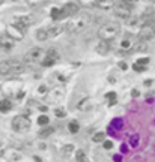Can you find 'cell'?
Wrapping results in <instances>:
<instances>
[{
    "label": "cell",
    "instance_id": "6da1fadb",
    "mask_svg": "<svg viewBox=\"0 0 155 162\" xmlns=\"http://www.w3.org/2000/svg\"><path fill=\"white\" fill-rule=\"evenodd\" d=\"M24 71H26V66L18 60H2L0 62V75H5V77L20 75Z\"/></svg>",
    "mask_w": 155,
    "mask_h": 162
},
{
    "label": "cell",
    "instance_id": "7a4b0ae2",
    "mask_svg": "<svg viewBox=\"0 0 155 162\" xmlns=\"http://www.w3.org/2000/svg\"><path fill=\"white\" fill-rule=\"evenodd\" d=\"M120 33V24L116 23V21H110V23H106L99 30H98V36L99 39L103 41H113L116 39Z\"/></svg>",
    "mask_w": 155,
    "mask_h": 162
},
{
    "label": "cell",
    "instance_id": "3957f363",
    "mask_svg": "<svg viewBox=\"0 0 155 162\" xmlns=\"http://www.w3.org/2000/svg\"><path fill=\"white\" fill-rule=\"evenodd\" d=\"M89 20H90V17L87 14H77L75 17H72L71 21H68L66 30L69 33H78V32H82V30H84L87 27Z\"/></svg>",
    "mask_w": 155,
    "mask_h": 162
},
{
    "label": "cell",
    "instance_id": "277c9868",
    "mask_svg": "<svg viewBox=\"0 0 155 162\" xmlns=\"http://www.w3.org/2000/svg\"><path fill=\"white\" fill-rule=\"evenodd\" d=\"M42 59H44V51H42V48L36 47V48L29 50V51L24 54V63H27V65H36V63L42 62Z\"/></svg>",
    "mask_w": 155,
    "mask_h": 162
},
{
    "label": "cell",
    "instance_id": "5b68a950",
    "mask_svg": "<svg viewBox=\"0 0 155 162\" xmlns=\"http://www.w3.org/2000/svg\"><path fill=\"white\" fill-rule=\"evenodd\" d=\"M30 119L29 117H24V116H15L12 119V128L14 131L17 132H24L27 129H30Z\"/></svg>",
    "mask_w": 155,
    "mask_h": 162
},
{
    "label": "cell",
    "instance_id": "8992f818",
    "mask_svg": "<svg viewBox=\"0 0 155 162\" xmlns=\"http://www.w3.org/2000/svg\"><path fill=\"white\" fill-rule=\"evenodd\" d=\"M113 12L118 18H122V20H128L131 17V5H127L124 2H120L119 5H115L113 8Z\"/></svg>",
    "mask_w": 155,
    "mask_h": 162
},
{
    "label": "cell",
    "instance_id": "52a82bcc",
    "mask_svg": "<svg viewBox=\"0 0 155 162\" xmlns=\"http://www.w3.org/2000/svg\"><path fill=\"white\" fill-rule=\"evenodd\" d=\"M155 36V23H145L139 32L140 41H149Z\"/></svg>",
    "mask_w": 155,
    "mask_h": 162
},
{
    "label": "cell",
    "instance_id": "ba28073f",
    "mask_svg": "<svg viewBox=\"0 0 155 162\" xmlns=\"http://www.w3.org/2000/svg\"><path fill=\"white\" fill-rule=\"evenodd\" d=\"M14 24H15L21 32H26V30L29 29V26L32 24V18H30V17H26V15H23V17H17V18L14 20Z\"/></svg>",
    "mask_w": 155,
    "mask_h": 162
},
{
    "label": "cell",
    "instance_id": "9c48e42d",
    "mask_svg": "<svg viewBox=\"0 0 155 162\" xmlns=\"http://www.w3.org/2000/svg\"><path fill=\"white\" fill-rule=\"evenodd\" d=\"M6 33L11 36L12 39H15V41H21L24 38V32H21L15 24H9V26L6 27Z\"/></svg>",
    "mask_w": 155,
    "mask_h": 162
},
{
    "label": "cell",
    "instance_id": "30bf717a",
    "mask_svg": "<svg viewBox=\"0 0 155 162\" xmlns=\"http://www.w3.org/2000/svg\"><path fill=\"white\" fill-rule=\"evenodd\" d=\"M57 59H59V54H57L54 50H48L47 56L42 59L41 65H42V66H53V65L57 62Z\"/></svg>",
    "mask_w": 155,
    "mask_h": 162
},
{
    "label": "cell",
    "instance_id": "8fae6325",
    "mask_svg": "<svg viewBox=\"0 0 155 162\" xmlns=\"http://www.w3.org/2000/svg\"><path fill=\"white\" fill-rule=\"evenodd\" d=\"M14 44H15V39H12L6 32L5 33H0V48L11 50V48H14Z\"/></svg>",
    "mask_w": 155,
    "mask_h": 162
},
{
    "label": "cell",
    "instance_id": "7c38bea8",
    "mask_svg": "<svg viewBox=\"0 0 155 162\" xmlns=\"http://www.w3.org/2000/svg\"><path fill=\"white\" fill-rule=\"evenodd\" d=\"M62 9H63L66 17H75V15L78 14V11H80V6H78L77 3H72L71 2V3H66Z\"/></svg>",
    "mask_w": 155,
    "mask_h": 162
},
{
    "label": "cell",
    "instance_id": "4fadbf2b",
    "mask_svg": "<svg viewBox=\"0 0 155 162\" xmlns=\"http://www.w3.org/2000/svg\"><path fill=\"white\" fill-rule=\"evenodd\" d=\"M110 48H111V42H110V41H103V39H99V42H98V45H96V53L101 54V56H106L108 51H110Z\"/></svg>",
    "mask_w": 155,
    "mask_h": 162
},
{
    "label": "cell",
    "instance_id": "5bb4252c",
    "mask_svg": "<svg viewBox=\"0 0 155 162\" xmlns=\"http://www.w3.org/2000/svg\"><path fill=\"white\" fill-rule=\"evenodd\" d=\"M95 6L99 8V9L108 11V9H113V8H115V2H113V0H96Z\"/></svg>",
    "mask_w": 155,
    "mask_h": 162
},
{
    "label": "cell",
    "instance_id": "9a60e30c",
    "mask_svg": "<svg viewBox=\"0 0 155 162\" xmlns=\"http://www.w3.org/2000/svg\"><path fill=\"white\" fill-rule=\"evenodd\" d=\"M66 15H65V12L63 9H59V8H53L51 9V18L54 20V21H59L62 18H65Z\"/></svg>",
    "mask_w": 155,
    "mask_h": 162
},
{
    "label": "cell",
    "instance_id": "2e32d148",
    "mask_svg": "<svg viewBox=\"0 0 155 162\" xmlns=\"http://www.w3.org/2000/svg\"><path fill=\"white\" fill-rule=\"evenodd\" d=\"M36 39L38 41H47L48 38H50V33H48V29H39V30H36Z\"/></svg>",
    "mask_w": 155,
    "mask_h": 162
},
{
    "label": "cell",
    "instance_id": "e0dca14e",
    "mask_svg": "<svg viewBox=\"0 0 155 162\" xmlns=\"http://www.w3.org/2000/svg\"><path fill=\"white\" fill-rule=\"evenodd\" d=\"M12 110V102L9 99H2L0 101V111L2 113H8Z\"/></svg>",
    "mask_w": 155,
    "mask_h": 162
},
{
    "label": "cell",
    "instance_id": "ac0fdd59",
    "mask_svg": "<svg viewBox=\"0 0 155 162\" xmlns=\"http://www.w3.org/2000/svg\"><path fill=\"white\" fill-rule=\"evenodd\" d=\"M122 126H124V122L120 120V119H115L111 123H110V129H116V131H119V129H122Z\"/></svg>",
    "mask_w": 155,
    "mask_h": 162
},
{
    "label": "cell",
    "instance_id": "d6986e66",
    "mask_svg": "<svg viewBox=\"0 0 155 162\" xmlns=\"http://www.w3.org/2000/svg\"><path fill=\"white\" fill-rule=\"evenodd\" d=\"M62 30H63L62 26H53V27L48 29V33H50V36H56V35H59Z\"/></svg>",
    "mask_w": 155,
    "mask_h": 162
},
{
    "label": "cell",
    "instance_id": "ffe728a7",
    "mask_svg": "<svg viewBox=\"0 0 155 162\" xmlns=\"http://www.w3.org/2000/svg\"><path fill=\"white\" fill-rule=\"evenodd\" d=\"M68 129H69V132H71V134H77V132L80 131V125H78L77 122H69Z\"/></svg>",
    "mask_w": 155,
    "mask_h": 162
},
{
    "label": "cell",
    "instance_id": "44dd1931",
    "mask_svg": "<svg viewBox=\"0 0 155 162\" xmlns=\"http://www.w3.org/2000/svg\"><path fill=\"white\" fill-rule=\"evenodd\" d=\"M120 48H122V50H131L132 42L130 41V39H124V41L120 42Z\"/></svg>",
    "mask_w": 155,
    "mask_h": 162
},
{
    "label": "cell",
    "instance_id": "7402d4cb",
    "mask_svg": "<svg viewBox=\"0 0 155 162\" xmlns=\"http://www.w3.org/2000/svg\"><path fill=\"white\" fill-rule=\"evenodd\" d=\"M75 159L78 162H87L86 156H84V152L83 150H77L75 152Z\"/></svg>",
    "mask_w": 155,
    "mask_h": 162
},
{
    "label": "cell",
    "instance_id": "603a6c76",
    "mask_svg": "<svg viewBox=\"0 0 155 162\" xmlns=\"http://www.w3.org/2000/svg\"><path fill=\"white\" fill-rule=\"evenodd\" d=\"M92 140H94L95 143H101V141H104V140H106V134H104V132H96Z\"/></svg>",
    "mask_w": 155,
    "mask_h": 162
},
{
    "label": "cell",
    "instance_id": "cb8c5ba5",
    "mask_svg": "<svg viewBox=\"0 0 155 162\" xmlns=\"http://www.w3.org/2000/svg\"><path fill=\"white\" fill-rule=\"evenodd\" d=\"M139 140H140V137H139V134L132 135L131 138H130V144H131L132 147H137V146H139Z\"/></svg>",
    "mask_w": 155,
    "mask_h": 162
},
{
    "label": "cell",
    "instance_id": "d4e9b609",
    "mask_svg": "<svg viewBox=\"0 0 155 162\" xmlns=\"http://www.w3.org/2000/svg\"><path fill=\"white\" fill-rule=\"evenodd\" d=\"M53 131H54L53 128H45L44 131H41V132H39V137H42V138H44V137H48L50 134H53Z\"/></svg>",
    "mask_w": 155,
    "mask_h": 162
},
{
    "label": "cell",
    "instance_id": "484cf974",
    "mask_svg": "<svg viewBox=\"0 0 155 162\" xmlns=\"http://www.w3.org/2000/svg\"><path fill=\"white\" fill-rule=\"evenodd\" d=\"M60 152H62V153H65V155H69V153H72V152H74V146H71V144H68V146H63Z\"/></svg>",
    "mask_w": 155,
    "mask_h": 162
},
{
    "label": "cell",
    "instance_id": "4316f807",
    "mask_svg": "<svg viewBox=\"0 0 155 162\" xmlns=\"http://www.w3.org/2000/svg\"><path fill=\"white\" fill-rule=\"evenodd\" d=\"M48 122H50V119H48L47 116H41L39 119H38V125H41V126H45V125H48Z\"/></svg>",
    "mask_w": 155,
    "mask_h": 162
},
{
    "label": "cell",
    "instance_id": "83f0119b",
    "mask_svg": "<svg viewBox=\"0 0 155 162\" xmlns=\"http://www.w3.org/2000/svg\"><path fill=\"white\" fill-rule=\"evenodd\" d=\"M132 69H134V71H137V72H143V71L146 69V68H145L143 65H139V63H134V65H132Z\"/></svg>",
    "mask_w": 155,
    "mask_h": 162
},
{
    "label": "cell",
    "instance_id": "f1b7e54d",
    "mask_svg": "<svg viewBox=\"0 0 155 162\" xmlns=\"http://www.w3.org/2000/svg\"><path fill=\"white\" fill-rule=\"evenodd\" d=\"M108 99H110V105H113L116 102V95H115V92H111L108 95Z\"/></svg>",
    "mask_w": 155,
    "mask_h": 162
},
{
    "label": "cell",
    "instance_id": "f546056e",
    "mask_svg": "<svg viewBox=\"0 0 155 162\" xmlns=\"http://www.w3.org/2000/svg\"><path fill=\"white\" fill-rule=\"evenodd\" d=\"M54 113H56V116H57V117H65V114H66V113H65V110H62V108H57Z\"/></svg>",
    "mask_w": 155,
    "mask_h": 162
},
{
    "label": "cell",
    "instance_id": "4dcf8cb0",
    "mask_svg": "<svg viewBox=\"0 0 155 162\" xmlns=\"http://www.w3.org/2000/svg\"><path fill=\"white\" fill-rule=\"evenodd\" d=\"M136 63H139V65H148V63H149V59L148 57H145V59H139V60H137V62H136Z\"/></svg>",
    "mask_w": 155,
    "mask_h": 162
},
{
    "label": "cell",
    "instance_id": "1f68e13d",
    "mask_svg": "<svg viewBox=\"0 0 155 162\" xmlns=\"http://www.w3.org/2000/svg\"><path fill=\"white\" fill-rule=\"evenodd\" d=\"M113 147V141H104V149H111Z\"/></svg>",
    "mask_w": 155,
    "mask_h": 162
},
{
    "label": "cell",
    "instance_id": "d6a6232c",
    "mask_svg": "<svg viewBox=\"0 0 155 162\" xmlns=\"http://www.w3.org/2000/svg\"><path fill=\"white\" fill-rule=\"evenodd\" d=\"M120 2H124V3H127V5H132V3H136L137 0H120Z\"/></svg>",
    "mask_w": 155,
    "mask_h": 162
},
{
    "label": "cell",
    "instance_id": "836d02e7",
    "mask_svg": "<svg viewBox=\"0 0 155 162\" xmlns=\"http://www.w3.org/2000/svg\"><path fill=\"white\" fill-rule=\"evenodd\" d=\"M127 150H128V147H127L125 144H122V146H120V152H122V153H127Z\"/></svg>",
    "mask_w": 155,
    "mask_h": 162
},
{
    "label": "cell",
    "instance_id": "e575fe53",
    "mask_svg": "<svg viewBox=\"0 0 155 162\" xmlns=\"http://www.w3.org/2000/svg\"><path fill=\"white\" fill-rule=\"evenodd\" d=\"M119 66L122 68V69H127V63H125V62H120V63H119Z\"/></svg>",
    "mask_w": 155,
    "mask_h": 162
},
{
    "label": "cell",
    "instance_id": "d590c367",
    "mask_svg": "<svg viewBox=\"0 0 155 162\" xmlns=\"http://www.w3.org/2000/svg\"><path fill=\"white\" fill-rule=\"evenodd\" d=\"M132 96H134V98H136V96H139V92H137V90H132Z\"/></svg>",
    "mask_w": 155,
    "mask_h": 162
},
{
    "label": "cell",
    "instance_id": "8d00e7d4",
    "mask_svg": "<svg viewBox=\"0 0 155 162\" xmlns=\"http://www.w3.org/2000/svg\"><path fill=\"white\" fill-rule=\"evenodd\" d=\"M3 2H5V0H0V5H2V3H3Z\"/></svg>",
    "mask_w": 155,
    "mask_h": 162
},
{
    "label": "cell",
    "instance_id": "74e56055",
    "mask_svg": "<svg viewBox=\"0 0 155 162\" xmlns=\"http://www.w3.org/2000/svg\"><path fill=\"white\" fill-rule=\"evenodd\" d=\"M149 2H154V3H155V0H149Z\"/></svg>",
    "mask_w": 155,
    "mask_h": 162
}]
</instances>
